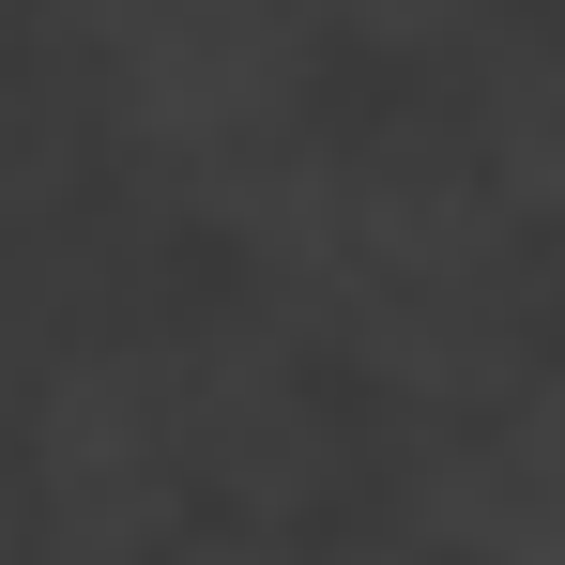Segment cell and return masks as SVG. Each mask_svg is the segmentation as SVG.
<instances>
[{
    "instance_id": "obj_1",
    "label": "cell",
    "mask_w": 565,
    "mask_h": 565,
    "mask_svg": "<svg viewBox=\"0 0 565 565\" xmlns=\"http://www.w3.org/2000/svg\"><path fill=\"white\" fill-rule=\"evenodd\" d=\"M46 31H62L93 122L169 199L321 107V15L306 0H46Z\"/></svg>"
},
{
    "instance_id": "obj_5",
    "label": "cell",
    "mask_w": 565,
    "mask_h": 565,
    "mask_svg": "<svg viewBox=\"0 0 565 565\" xmlns=\"http://www.w3.org/2000/svg\"><path fill=\"white\" fill-rule=\"evenodd\" d=\"M0 551H31V504H15V489H0Z\"/></svg>"
},
{
    "instance_id": "obj_3",
    "label": "cell",
    "mask_w": 565,
    "mask_h": 565,
    "mask_svg": "<svg viewBox=\"0 0 565 565\" xmlns=\"http://www.w3.org/2000/svg\"><path fill=\"white\" fill-rule=\"evenodd\" d=\"M444 122H459V153L489 169V199L535 245H565V0L473 31L459 62H444Z\"/></svg>"
},
{
    "instance_id": "obj_2",
    "label": "cell",
    "mask_w": 565,
    "mask_h": 565,
    "mask_svg": "<svg viewBox=\"0 0 565 565\" xmlns=\"http://www.w3.org/2000/svg\"><path fill=\"white\" fill-rule=\"evenodd\" d=\"M15 504H31V551H93V565L199 535L184 337H62L15 413Z\"/></svg>"
},
{
    "instance_id": "obj_4",
    "label": "cell",
    "mask_w": 565,
    "mask_h": 565,
    "mask_svg": "<svg viewBox=\"0 0 565 565\" xmlns=\"http://www.w3.org/2000/svg\"><path fill=\"white\" fill-rule=\"evenodd\" d=\"M306 15H321V46H352V62H413V77H444L504 0H306Z\"/></svg>"
}]
</instances>
